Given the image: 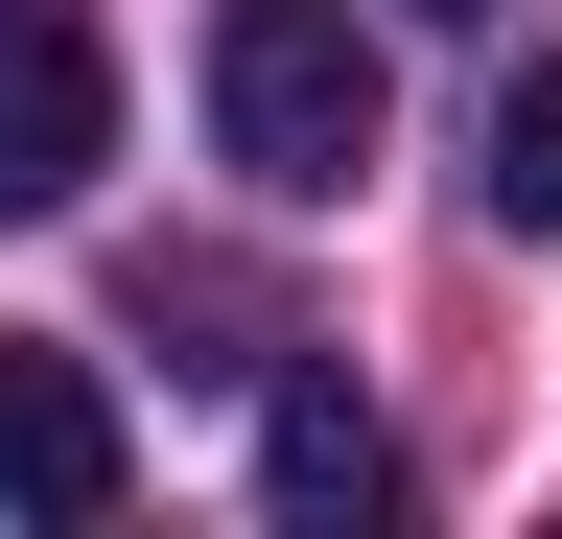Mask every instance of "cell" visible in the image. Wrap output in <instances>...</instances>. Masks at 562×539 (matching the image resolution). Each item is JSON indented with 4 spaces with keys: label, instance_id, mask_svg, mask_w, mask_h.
<instances>
[{
    "label": "cell",
    "instance_id": "obj_5",
    "mask_svg": "<svg viewBox=\"0 0 562 539\" xmlns=\"http://www.w3.org/2000/svg\"><path fill=\"white\" fill-rule=\"evenodd\" d=\"M492 235H562V71L492 94Z\"/></svg>",
    "mask_w": 562,
    "mask_h": 539
},
{
    "label": "cell",
    "instance_id": "obj_6",
    "mask_svg": "<svg viewBox=\"0 0 562 539\" xmlns=\"http://www.w3.org/2000/svg\"><path fill=\"white\" fill-rule=\"evenodd\" d=\"M398 24H492V0H398Z\"/></svg>",
    "mask_w": 562,
    "mask_h": 539
},
{
    "label": "cell",
    "instance_id": "obj_2",
    "mask_svg": "<svg viewBox=\"0 0 562 539\" xmlns=\"http://www.w3.org/2000/svg\"><path fill=\"white\" fill-rule=\"evenodd\" d=\"M94 165H117V47L70 24V0H0V235L70 212Z\"/></svg>",
    "mask_w": 562,
    "mask_h": 539
},
{
    "label": "cell",
    "instance_id": "obj_1",
    "mask_svg": "<svg viewBox=\"0 0 562 539\" xmlns=\"http://www.w3.org/2000/svg\"><path fill=\"white\" fill-rule=\"evenodd\" d=\"M211 142H235V188L328 212L375 165V24L351 0H211Z\"/></svg>",
    "mask_w": 562,
    "mask_h": 539
},
{
    "label": "cell",
    "instance_id": "obj_3",
    "mask_svg": "<svg viewBox=\"0 0 562 539\" xmlns=\"http://www.w3.org/2000/svg\"><path fill=\"white\" fill-rule=\"evenodd\" d=\"M117 493H140V446H117L94 352H47V328H0V516H24V539H94Z\"/></svg>",
    "mask_w": 562,
    "mask_h": 539
},
{
    "label": "cell",
    "instance_id": "obj_4",
    "mask_svg": "<svg viewBox=\"0 0 562 539\" xmlns=\"http://www.w3.org/2000/svg\"><path fill=\"white\" fill-rule=\"evenodd\" d=\"M258 493H281V516H305V539H328V516H398V446H375V423H351V398H328V375H281V398H258Z\"/></svg>",
    "mask_w": 562,
    "mask_h": 539
}]
</instances>
